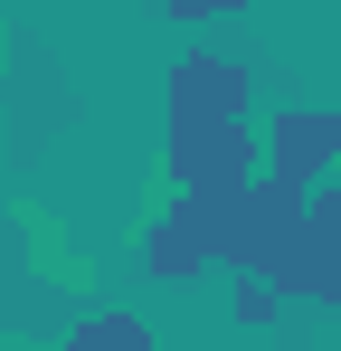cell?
Returning <instances> with one entry per match:
<instances>
[{
    "mask_svg": "<svg viewBox=\"0 0 341 351\" xmlns=\"http://www.w3.org/2000/svg\"><path fill=\"white\" fill-rule=\"evenodd\" d=\"M170 190H237V180H256V133L247 114L237 123H170Z\"/></svg>",
    "mask_w": 341,
    "mask_h": 351,
    "instance_id": "2",
    "label": "cell"
},
{
    "mask_svg": "<svg viewBox=\"0 0 341 351\" xmlns=\"http://www.w3.org/2000/svg\"><path fill=\"white\" fill-rule=\"evenodd\" d=\"M162 105H170V123H237L247 114V66L237 58H180Z\"/></svg>",
    "mask_w": 341,
    "mask_h": 351,
    "instance_id": "3",
    "label": "cell"
},
{
    "mask_svg": "<svg viewBox=\"0 0 341 351\" xmlns=\"http://www.w3.org/2000/svg\"><path fill=\"white\" fill-rule=\"evenodd\" d=\"M275 304L284 294L266 285V276H247V285H237V323H275Z\"/></svg>",
    "mask_w": 341,
    "mask_h": 351,
    "instance_id": "6",
    "label": "cell"
},
{
    "mask_svg": "<svg viewBox=\"0 0 341 351\" xmlns=\"http://www.w3.org/2000/svg\"><path fill=\"white\" fill-rule=\"evenodd\" d=\"M66 351H152V332L133 323V313H95V323H76Z\"/></svg>",
    "mask_w": 341,
    "mask_h": 351,
    "instance_id": "5",
    "label": "cell"
},
{
    "mask_svg": "<svg viewBox=\"0 0 341 351\" xmlns=\"http://www.w3.org/2000/svg\"><path fill=\"white\" fill-rule=\"evenodd\" d=\"M170 19H227V10H247V0H162Z\"/></svg>",
    "mask_w": 341,
    "mask_h": 351,
    "instance_id": "7",
    "label": "cell"
},
{
    "mask_svg": "<svg viewBox=\"0 0 341 351\" xmlns=\"http://www.w3.org/2000/svg\"><path fill=\"white\" fill-rule=\"evenodd\" d=\"M332 162H341V105H294L256 143V180H284V190H313Z\"/></svg>",
    "mask_w": 341,
    "mask_h": 351,
    "instance_id": "1",
    "label": "cell"
},
{
    "mask_svg": "<svg viewBox=\"0 0 341 351\" xmlns=\"http://www.w3.org/2000/svg\"><path fill=\"white\" fill-rule=\"evenodd\" d=\"M313 304H341V190H313Z\"/></svg>",
    "mask_w": 341,
    "mask_h": 351,
    "instance_id": "4",
    "label": "cell"
}]
</instances>
